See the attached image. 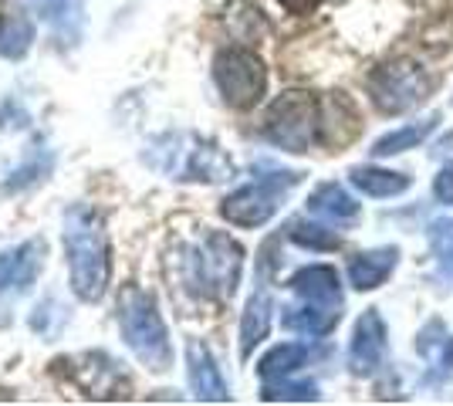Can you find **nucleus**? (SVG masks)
<instances>
[{
  "instance_id": "obj_2",
  "label": "nucleus",
  "mask_w": 453,
  "mask_h": 406,
  "mask_svg": "<svg viewBox=\"0 0 453 406\" xmlns=\"http://www.w3.org/2000/svg\"><path fill=\"white\" fill-rule=\"evenodd\" d=\"M244 248L224 231H207L183 254V285L196 298L226 302L241 285Z\"/></svg>"
},
{
  "instance_id": "obj_27",
  "label": "nucleus",
  "mask_w": 453,
  "mask_h": 406,
  "mask_svg": "<svg viewBox=\"0 0 453 406\" xmlns=\"http://www.w3.org/2000/svg\"><path fill=\"white\" fill-rule=\"evenodd\" d=\"M278 4H281V7H288L291 14H311L321 0H278Z\"/></svg>"
},
{
  "instance_id": "obj_4",
  "label": "nucleus",
  "mask_w": 453,
  "mask_h": 406,
  "mask_svg": "<svg viewBox=\"0 0 453 406\" xmlns=\"http://www.w3.org/2000/svg\"><path fill=\"white\" fill-rule=\"evenodd\" d=\"M321 105L308 92H284L267 105L265 139L284 153H308L319 142Z\"/></svg>"
},
{
  "instance_id": "obj_22",
  "label": "nucleus",
  "mask_w": 453,
  "mask_h": 406,
  "mask_svg": "<svg viewBox=\"0 0 453 406\" xmlns=\"http://www.w3.org/2000/svg\"><path fill=\"white\" fill-rule=\"evenodd\" d=\"M288 237H291L295 244L308 248V251H335V248H342L339 234L321 227V224H311V220H291Z\"/></svg>"
},
{
  "instance_id": "obj_16",
  "label": "nucleus",
  "mask_w": 453,
  "mask_h": 406,
  "mask_svg": "<svg viewBox=\"0 0 453 406\" xmlns=\"http://www.w3.org/2000/svg\"><path fill=\"white\" fill-rule=\"evenodd\" d=\"M271 295L265 288H257L250 295V302H247L244 315H241V356H250L254 346H261L267 339V332H271Z\"/></svg>"
},
{
  "instance_id": "obj_9",
  "label": "nucleus",
  "mask_w": 453,
  "mask_h": 406,
  "mask_svg": "<svg viewBox=\"0 0 453 406\" xmlns=\"http://www.w3.org/2000/svg\"><path fill=\"white\" fill-rule=\"evenodd\" d=\"M386 356V322L376 309L362 311V318L356 322L352 332V346H349V369L356 376H369L376 372L379 363Z\"/></svg>"
},
{
  "instance_id": "obj_8",
  "label": "nucleus",
  "mask_w": 453,
  "mask_h": 406,
  "mask_svg": "<svg viewBox=\"0 0 453 406\" xmlns=\"http://www.w3.org/2000/svg\"><path fill=\"white\" fill-rule=\"evenodd\" d=\"M68 376L78 383V389L92 400H126L129 396V379L122 376V369L105 352H85L65 363Z\"/></svg>"
},
{
  "instance_id": "obj_14",
  "label": "nucleus",
  "mask_w": 453,
  "mask_h": 406,
  "mask_svg": "<svg viewBox=\"0 0 453 406\" xmlns=\"http://www.w3.org/2000/svg\"><path fill=\"white\" fill-rule=\"evenodd\" d=\"M396 261H399L396 248H376V251L356 254V257L349 261V281H352V288H359V291L379 288V285L393 274Z\"/></svg>"
},
{
  "instance_id": "obj_18",
  "label": "nucleus",
  "mask_w": 453,
  "mask_h": 406,
  "mask_svg": "<svg viewBox=\"0 0 453 406\" xmlns=\"http://www.w3.org/2000/svg\"><path fill=\"white\" fill-rule=\"evenodd\" d=\"M35 44V20L24 11H4L0 14V55L20 61Z\"/></svg>"
},
{
  "instance_id": "obj_19",
  "label": "nucleus",
  "mask_w": 453,
  "mask_h": 406,
  "mask_svg": "<svg viewBox=\"0 0 453 406\" xmlns=\"http://www.w3.org/2000/svg\"><path fill=\"white\" fill-rule=\"evenodd\" d=\"M352 187H359L365 196H396L410 190V176L406 173H393V170H376V166H356L352 173Z\"/></svg>"
},
{
  "instance_id": "obj_13",
  "label": "nucleus",
  "mask_w": 453,
  "mask_h": 406,
  "mask_svg": "<svg viewBox=\"0 0 453 406\" xmlns=\"http://www.w3.org/2000/svg\"><path fill=\"white\" fill-rule=\"evenodd\" d=\"M291 291L302 298V302H319V305H342V285H339V271L328 268V264H308L302 268L291 281Z\"/></svg>"
},
{
  "instance_id": "obj_23",
  "label": "nucleus",
  "mask_w": 453,
  "mask_h": 406,
  "mask_svg": "<svg viewBox=\"0 0 453 406\" xmlns=\"http://www.w3.org/2000/svg\"><path fill=\"white\" fill-rule=\"evenodd\" d=\"M261 400H267V403H315L319 400V387L315 383H288V376L265 379Z\"/></svg>"
},
{
  "instance_id": "obj_26",
  "label": "nucleus",
  "mask_w": 453,
  "mask_h": 406,
  "mask_svg": "<svg viewBox=\"0 0 453 406\" xmlns=\"http://www.w3.org/2000/svg\"><path fill=\"white\" fill-rule=\"evenodd\" d=\"M434 194L440 203H447V207L453 203V166L440 170V176H436V183H434Z\"/></svg>"
},
{
  "instance_id": "obj_25",
  "label": "nucleus",
  "mask_w": 453,
  "mask_h": 406,
  "mask_svg": "<svg viewBox=\"0 0 453 406\" xmlns=\"http://www.w3.org/2000/svg\"><path fill=\"white\" fill-rule=\"evenodd\" d=\"M48 170H51V156H48L44 163H38V156H31V163H24L20 170H14V173L4 180V194H18V190H24V187L38 183Z\"/></svg>"
},
{
  "instance_id": "obj_20",
  "label": "nucleus",
  "mask_w": 453,
  "mask_h": 406,
  "mask_svg": "<svg viewBox=\"0 0 453 406\" xmlns=\"http://www.w3.org/2000/svg\"><path fill=\"white\" fill-rule=\"evenodd\" d=\"M436 126H440V116H426L423 122H410V126H403L396 133H386L382 139H376L372 156H396V153H406V149H416L426 135L434 133Z\"/></svg>"
},
{
  "instance_id": "obj_17",
  "label": "nucleus",
  "mask_w": 453,
  "mask_h": 406,
  "mask_svg": "<svg viewBox=\"0 0 453 406\" xmlns=\"http://www.w3.org/2000/svg\"><path fill=\"white\" fill-rule=\"evenodd\" d=\"M308 211L332 224H352L359 217V203L352 194H345L339 183H321L319 190L308 196Z\"/></svg>"
},
{
  "instance_id": "obj_11",
  "label": "nucleus",
  "mask_w": 453,
  "mask_h": 406,
  "mask_svg": "<svg viewBox=\"0 0 453 406\" xmlns=\"http://www.w3.org/2000/svg\"><path fill=\"white\" fill-rule=\"evenodd\" d=\"M44 264V241H24L11 251H0V295L11 288H31Z\"/></svg>"
},
{
  "instance_id": "obj_6",
  "label": "nucleus",
  "mask_w": 453,
  "mask_h": 406,
  "mask_svg": "<svg viewBox=\"0 0 453 406\" xmlns=\"http://www.w3.org/2000/svg\"><path fill=\"white\" fill-rule=\"evenodd\" d=\"M213 81L230 109H254L267 88V68L247 48H224L213 58Z\"/></svg>"
},
{
  "instance_id": "obj_10",
  "label": "nucleus",
  "mask_w": 453,
  "mask_h": 406,
  "mask_svg": "<svg viewBox=\"0 0 453 406\" xmlns=\"http://www.w3.org/2000/svg\"><path fill=\"white\" fill-rule=\"evenodd\" d=\"M187 369H189V387L193 396L203 403H226L230 400V387L220 376V366L213 363L210 349L200 339H189L187 346Z\"/></svg>"
},
{
  "instance_id": "obj_12",
  "label": "nucleus",
  "mask_w": 453,
  "mask_h": 406,
  "mask_svg": "<svg viewBox=\"0 0 453 406\" xmlns=\"http://www.w3.org/2000/svg\"><path fill=\"white\" fill-rule=\"evenodd\" d=\"M35 7L51 34H55L61 44H75L81 38V24H85V4L88 0H27Z\"/></svg>"
},
{
  "instance_id": "obj_5",
  "label": "nucleus",
  "mask_w": 453,
  "mask_h": 406,
  "mask_svg": "<svg viewBox=\"0 0 453 406\" xmlns=\"http://www.w3.org/2000/svg\"><path fill=\"white\" fill-rule=\"evenodd\" d=\"M430 88H434L430 75L416 61L406 58L386 61L369 75V96H372L379 112H386V116L410 112L413 105H419L423 98L430 96Z\"/></svg>"
},
{
  "instance_id": "obj_3",
  "label": "nucleus",
  "mask_w": 453,
  "mask_h": 406,
  "mask_svg": "<svg viewBox=\"0 0 453 406\" xmlns=\"http://www.w3.org/2000/svg\"><path fill=\"white\" fill-rule=\"evenodd\" d=\"M119 332L133 356L150 372H166L173 366V342L163 315L156 309L152 295L135 285L119 291Z\"/></svg>"
},
{
  "instance_id": "obj_15",
  "label": "nucleus",
  "mask_w": 453,
  "mask_h": 406,
  "mask_svg": "<svg viewBox=\"0 0 453 406\" xmlns=\"http://www.w3.org/2000/svg\"><path fill=\"white\" fill-rule=\"evenodd\" d=\"M342 305H319V302H304L298 309H288L281 318V326L288 332H298V335H328V332L339 326Z\"/></svg>"
},
{
  "instance_id": "obj_21",
  "label": "nucleus",
  "mask_w": 453,
  "mask_h": 406,
  "mask_svg": "<svg viewBox=\"0 0 453 406\" xmlns=\"http://www.w3.org/2000/svg\"><path fill=\"white\" fill-rule=\"evenodd\" d=\"M308 356L311 352L302 342H281V346H274L261 359L257 372H261V379H281V376H291L295 369H302L308 363Z\"/></svg>"
},
{
  "instance_id": "obj_7",
  "label": "nucleus",
  "mask_w": 453,
  "mask_h": 406,
  "mask_svg": "<svg viewBox=\"0 0 453 406\" xmlns=\"http://www.w3.org/2000/svg\"><path fill=\"white\" fill-rule=\"evenodd\" d=\"M298 180H302V173L257 176L254 183H247V187H241V190H234V194L226 196L224 203H220V213H224V220L237 224V227H261V224H267L278 213L281 196L291 187H298Z\"/></svg>"
},
{
  "instance_id": "obj_1",
  "label": "nucleus",
  "mask_w": 453,
  "mask_h": 406,
  "mask_svg": "<svg viewBox=\"0 0 453 406\" xmlns=\"http://www.w3.org/2000/svg\"><path fill=\"white\" fill-rule=\"evenodd\" d=\"M61 244L68 257V281L81 302H98L112 281V244L105 220L92 203L68 207L61 220Z\"/></svg>"
},
{
  "instance_id": "obj_24",
  "label": "nucleus",
  "mask_w": 453,
  "mask_h": 406,
  "mask_svg": "<svg viewBox=\"0 0 453 406\" xmlns=\"http://www.w3.org/2000/svg\"><path fill=\"white\" fill-rule=\"evenodd\" d=\"M430 248L440 274L453 285V217H440L430 224Z\"/></svg>"
}]
</instances>
